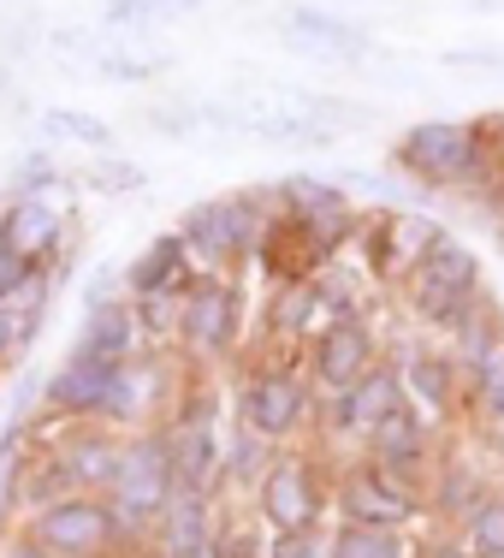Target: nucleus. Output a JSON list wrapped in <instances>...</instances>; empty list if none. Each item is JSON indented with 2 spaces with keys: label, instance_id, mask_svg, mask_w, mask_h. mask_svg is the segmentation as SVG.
Here are the masks:
<instances>
[{
  "label": "nucleus",
  "instance_id": "obj_16",
  "mask_svg": "<svg viewBox=\"0 0 504 558\" xmlns=\"http://www.w3.org/2000/svg\"><path fill=\"white\" fill-rule=\"evenodd\" d=\"M143 315L131 298H113V303H96V310H84V333H77L72 351L84 356H108V363H137L143 351Z\"/></svg>",
  "mask_w": 504,
  "mask_h": 558
},
{
  "label": "nucleus",
  "instance_id": "obj_15",
  "mask_svg": "<svg viewBox=\"0 0 504 558\" xmlns=\"http://www.w3.org/2000/svg\"><path fill=\"white\" fill-rule=\"evenodd\" d=\"M0 232H7V244L19 250L24 262H36V268H54V256L65 250V215L48 196H12L7 215H0Z\"/></svg>",
  "mask_w": 504,
  "mask_h": 558
},
{
  "label": "nucleus",
  "instance_id": "obj_31",
  "mask_svg": "<svg viewBox=\"0 0 504 558\" xmlns=\"http://www.w3.org/2000/svg\"><path fill=\"white\" fill-rule=\"evenodd\" d=\"M261 558H333V535H321V529H315V535H273V547L261 553Z\"/></svg>",
  "mask_w": 504,
  "mask_h": 558
},
{
  "label": "nucleus",
  "instance_id": "obj_13",
  "mask_svg": "<svg viewBox=\"0 0 504 558\" xmlns=\"http://www.w3.org/2000/svg\"><path fill=\"white\" fill-rule=\"evenodd\" d=\"M362 458H368V463H380V470H386L392 482L416 487L421 475H428V458H433V440H428V416H421V410H397L392 422H380V428L368 434Z\"/></svg>",
  "mask_w": 504,
  "mask_h": 558
},
{
  "label": "nucleus",
  "instance_id": "obj_2",
  "mask_svg": "<svg viewBox=\"0 0 504 558\" xmlns=\"http://www.w3.org/2000/svg\"><path fill=\"white\" fill-rule=\"evenodd\" d=\"M273 226H280V191H225L184 208L179 238L190 244V262L202 274H232L268 244Z\"/></svg>",
  "mask_w": 504,
  "mask_h": 558
},
{
  "label": "nucleus",
  "instance_id": "obj_29",
  "mask_svg": "<svg viewBox=\"0 0 504 558\" xmlns=\"http://www.w3.org/2000/svg\"><path fill=\"white\" fill-rule=\"evenodd\" d=\"M36 451H30V434L24 428H7L0 434V499H19V482H24V463H30Z\"/></svg>",
  "mask_w": 504,
  "mask_h": 558
},
{
  "label": "nucleus",
  "instance_id": "obj_25",
  "mask_svg": "<svg viewBox=\"0 0 504 558\" xmlns=\"http://www.w3.org/2000/svg\"><path fill=\"white\" fill-rule=\"evenodd\" d=\"M42 327V303H0V368L19 363Z\"/></svg>",
  "mask_w": 504,
  "mask_h": 558
},
{
  "label": "nucleus",
  "instance_id": "obj_24",
  "mask_svg": "<svg viewBox=\"0 0 504 558\" xmlns=\"http://www.w3.org/2000/svg\"><path fill=\"white\" fill-rule=\"evenodd\" d=\"M463 547L469 558H504V494H487L463 523Z\"/></svg>",
  "mask_w": 504,
  "mask_h": 558
},
{
  "label": "nucleus",
  "instance_id": "obj_22",
  "mask_svg": "<svg viewBox=\"0 0 504 558\" xmlns=\"http://www.w3.org/2000/svg\"><path fill=\"white\" fill-rule=\"evenodd\" d=\"M36 131L42 137H60V143H84L96 155H113V125L96 113H77V108H42L36 113Z\"/></svg>",
  "mask_w": 504,
  "mask_h": 558
},
{
  "label": "nucleus",
  "instance_id": "obj_19",
  "mask_svg": "<svg viewBox=\"0 0 504 558\" xmlns=\"http://www.w3.org/2000/svg\"><path fill=\"white\" fill-rule=\"evenodd\" d=\"M280 19H285L291 36H303V43H321L333 60H368V48H374L362 24L339 19V12H321V7H285Z\"/></svg>",
  "mask_w": 504,
  "mask_h": 558
},
{
  "label": "nucleus",
  "instance_id": "obj_3",
  "mask_svg": "<svg viewBox=\"0 0 504 558\" xmlns=\"http://www.w3.org/2000/svg\"><path fill=\"white\" fill-rule=\"evenodd\" d=\"M481 303H487V291H481V262H475L451 232L416 262V268H409V315H416V322L457 333V327L469 322Z\"/></svg>",
  "mask_w": 504,
  "mask_h": 558
},
{
  "label": "nucleus",
  "instance_id": "obj_11",
  "mask_svg": "<svg viewBox=\"0 0 504 558\" xmlns=\"http://www.w3.org/2000/svg\"><path fill=\"white\" fill-rule=\"evenodd\" d=\"M368 368H380V339H374V327H368V315H344V322H333L309 344V380L327 392L356 387Z\"/></svg>",
  "mask_w": 504,
  "mask_h": 558
},
{
  "label": "nucleus",
  "instance_id": "obj_30",
  "mask_svg": "<svg viewBox=\"0 0 504 558\" xmlns=\"http://www.w3.org/2000/svg\"><path fill=\"white\" fill-rule=\"evenodd\" d=\"M60 184V172L48 155H24L19 167H12V196H48Z\"/></svg>",
  "mask_w": 504,
  "mask_h": 558
},
{
  "label": "nucleus",
  "instance_id": "obj_12",
  "mask_svg": "<svg viewBox=\"0 0 504 558\" xmlns=\"http://www.w3.org/2000/svg\"><path fill=\"white\" fill-rule=\"evenodd\" d=\"M397 410H409V387H404V375L397 368H368L356 387H344V392H333V422L351 440H362L368 446V434L380 428V422H392Z\"/></svg>",
  "mask_w": 504,
  "mask_h": 558
},
{
  "label": "nucleus",
  "instance_id": "obj_23",
  "mask_svg": "<svg viewBox=\"0 0 504 558\" xmlns=\"http://www.w3.org/2000/svg\"><path fill=\"white\" fill-rule=\"evenodd\" d=\"M493 487H481V475H475V463H440V482H433V511L440 517H457V523H469V511L481 505Z\"/></svg>",
  "mask_w": 504,
  "mask_h": 558
},
{
  "label": "nucleus",
  "instance_id": "obj_7",
  "mask_svg": "<svg viewBox=\"0 0 504 558\" xmlns=\"http://www.w3.org/2000/svg\"><path fill=\"white\" fill-rule=\"evenodd\" d=\"M333 511L339 523H380V529H409L416 517V487L392 482L380 463H344L339 487H333Z\"/></svg>",
  "mask_w": 504,
  "mask_h": 558
},
{
  "label": "nucleus",
  "instance_id": "obj_17",
  "mask_svg": "<svg viewBox=\"0 0 504 558\" xmlns=\"http://www.w3.org/2000/svg\"><path fill=\"white\" fill-rule=\"evenodd\" d=\"M214 535H220V523H214V494H196V487H179V494H172V505H167V517L155 523L161 558H196Z\"/></svg>",
  "mask_w": 504,
  "mask_h": 558
},
{
  "label": "nucleus",
  "instance_id": "obj_36",
  "mask_svg": "<svg viewBox=\"0 0 504 558\" xmlns=\"http://www.w3.org/2000/svg\"><path fill=\"white\" fill-rule=\"evenodd\" d=\"M487 131H493V143L504 149V119H487Z\"/></svg>",
  "mask_w": 504,
  "mask_h": 558
},
{
  "label": "nucleus",
  "instance_id": "obj_5",
  "mask_svg": "<svg viewBox=\"0 0 504 558\" xmlns=\"http://www.w3.org/2000/svg\"><path fill=\"white\" fill-rule=\"evenodd\" d=\"M24 535L42 541V547L60 553V558H108L131 529L119 523L108 494H65L54 505H42V511H30Z\"/></svg>",
  "mask_w": 504,
  "mask_h": 558
},
{
  "label": "nucleus",
  "instance_id": "obj_20",
  "mask_svg": "<svg viewBox=\"0 0 504 558\" xmlns=\"http://www.w3.org/2000/svg\"><path fill=\"white\" fill-rule=\"evenodd\" d=\"M457 380H463V368L457 363H445V356H428V351H416L404 363V387L409 398H416V410H451V392H457Z\"/></svg>",
  "mask_w": 504,
  "mask_h": 558
},
{
  "label": "nucleus",
  "instance_id": "obj_9",
  "mask_svg": "<svg viewBox=\"0 0 504 558\" xmlns=\"http://www.w3.org/2000/svg\"><path fill=\"white\" fill-rule=\"evenodd\" d=\"M256 511H261V529L273 535H315L321 523V487H315V470L309 458H273V470L256 482Z\"/></svg>",
  "mask_w": 504,
  "mask_h": 558
},
{
  "label": "nucleus",
  "instance_id": "obj_18",
  "mask_svg": "<svg viewBox=\"0 0 504 558\" xmlns=\"http://www.w3.org/2000/svg\"><path fill=\"white\" fill-rule=\"evenodd\" d=\"M60 463H65L72 494H113V475H119V463H125V440H113L108 428L89 422V428L60 451Z\"/></svg>",
  "mask_w": 504,
  "mask_h": 558
},
{
  "label": "nucleus",
  "instance_id": "obj_8",
  "mask_svg": "<svg viewBox=\"0 0 504 558\" xmlns=\"http://www.w3.org/2000/svg\"><path fill=\"white\" fill-rule=\"evenodd\" d=\"M237 322H244V298H237L232 274H196L190 291H184L179 339L196 356H225L237 344Z\"/></svg>",
  "mask_w": 504,
  "mask_h": 558
},
{
  "label": "nucleus",
  "instance_id": "obj_37",
  "mask_svg": "<svg viewBox=\"0 0 504 558\" xmlns=\"http://www.w3.org/2000/svg\"><path fill=\"white\" fill-rule=\"evenodd\" d=\"M12 256V244H7V232H0V262H7Z\"/></svg>",
  "mask_w": 504,
  "mask_h": 558
},
{
  "label": "nucleus",
  "instance_id": "obj_1",
  "mask_svg": "<svg viewBox=\"0 0 504 558\" xmlns=\"http://www.w3.org/2000/svg\"><path fill=\"white\" fill-rule=\"evenodd\" d=\"M392 161L404 179L428 191H493L504 184V149L493 143L487 119H416L397 131Z\"/></svg>",
  "mask_w": 504,
  "mask_h": 558
},
{
  "label": "nucleus",
  "instance_id": "obj_28",
  "mask_svg": "<svg viewBox=\"0 0 504 558\" xmlns=\"http://www.w3.org/2000/svg\"><path fill=\"white\" fill-rule=\"evenodd\" d=\"M96 72L113 84H149V77L172 72V54H96Z\"/></svg>",
  "mask_w": 504,
  "mask_h": 558
},
{
  "label": "nucleus",
  "instance_id": "obj_4",
  "mask_svg": "<svg viewBox=\"0 0 504 558\" xmlns=\"http://www.w3.org/2000/svg\"><path fill=\"white\" fill-rule=\"evenodd\" d=\"M172 494H179V463H172V434L143 428L137 440H125V463L113 475V511L131 535H155V523L167 517Z\"/></svg>",
  "mask_w": 504,
  "mask_h": 558
},
{
  "label": "nucleus",
  "instance_id": "obj_35",
  "mask_svg": "<svg viewBox=\"0 0 504 558\" xmlns=\"http://www.w3.org/2000/svg\"><path fill=\"white\" fill-rule=\"evenodd\" d=\"M7 511H12V505H7V499H0V553H7V547H12V541H7Z\"/></svg>",
  "mask_w": 504,
  "mask_h": 558
},
{
  "label": "nucleus",
  "instance_id": "obj_14",
  "mask_svg": "<svg viewBox=\"0 0 504 558\" xmlns=\"http://www.w3.org/2000/svg\"><path fill=\"white\" fill-rule=\"evenodd\" d=\"M202 274L190 262V244L179 238V226L161 238H149V244L131 256V268H125V298L137 303V298H155V291H190V279Z\"/></svg>",
  "mask_w": 504,
  "mask_h": 558
},
{
  "label": "nucleus",
  "instance_id": "obj_32",
  "mask_svg": "<svg viewBox=\"0 0 504 558\" xmlns=\"http://www.w3.org/2000/svg\"><path fill=\"white\" fill-rule=\"evenodd\" d=\"M143 119H149L161 137H190V125L202 119V108H172V101H155V108H143Z\"/></svg>",
  "mask_w": 504,
  "mask_h": 558
},
{
  "label": "nucleus",
  "instance_id": "obj_33",
  "mask_svg": "<svg viewBox=\"0 0 504 558\" xmlns=\"http://www.w3.org/2000/svg\"><path fill=\"white\" fill-rule=\"evenodd\" d=\"M131 7H137L143 19H172V12H196V7H208V0H131Z\"/></svg>",
  "mask_w": 504,
  "mask_h": 558
},
{
  "label": "nucleus",
  "instance_id": "obj_27",
  "mask_svg": "<svg viewBox=\"0 0 504 558\" xmlns=\"http://www.w3.org/2000/svg\"><path fill=\"white\" fill-rule=\"evenodd\" d=\"M84 184H89V191H101V196H131V191H143V184H149V172H143L137 161L101 155V161L84 172Z\"/></svg>",
  "mask_w": 504,
  "mask_h": 558
},
{
  "label": "nucleus",
  "instance_id": "obj_6",
  "mask_svg": "<svg viewBox=\"0 0 504 558\" xmlns=\"http://www.w3.org/2000/svg\"><path fill=\"white\" fill-rule=\"evenodd\" d=\"M303 422H309V380L291 368H256L237 387V428L285 446L291 434H303Z\"/></svg>",
  "mask_w": 504,
  "mask_h": 558
},
{
  "label": "nucleus",
  "instance_id": "obj_10",
  "mask_svg": "<svg viewBox=\"0 0 504 558\" xmlns=\"http://www.w3.org/2000/svg\"><path fill=\"white\" fill-rule=\"evenodd\" d=\"M131 363H108V356H84L72 351L65 363L54 368V380L42 387L48 410L54 416H72V422H108L113 398H119V380H125Z\"/></svg>",
  "mask_w": 504,
  "mask_h": 558
},
{
  "label": "nucleus",
  "instance_id": "obj_21",
  "mask_svg": "<svg viewBox=\"0 0 504 558\" xmlns=\"http://www.w3.org/2000/svg\"><path fill=\"white\" fill-rule=\"evenodd\" d=\"M333 558H416L404 529L380 523H339L333 529Z\"/></svg>",
  "mask_w": 504,
  "mask_h": 558
},
{
  "label": "nucleus",
  "instance_id": "obj_34",
  "mask_svg": "<svg viewBox=\"0 0 504 558\" xmlns=\"http://www.w3.org/2000/svg\"><path fill=\"white\" fill-rule=\"evenodd\" d=\"M0 558H60V553H48V547H42V541H30V535H19V541H12V547H7V553H0Z\"/></svg>",
  "mask_w": 504,
  "mask_h": 558
},
{
  "label": "nucleus",
  "instance_id": "obj_26",
  "mask_svg": "<svg viewBox=\"0 0 504 558\" xmlns=\"http://www.w3.org/2000/svg\"><path fill=\"white\" fill-rule=\"evenodd\" d=\"M268 470H273V440H261V434L237 428L232 446H225V475H237V482H261Z\"/></svg>",
  "mask_w": 504,
  "mask_h": 558
}]
</instances>
